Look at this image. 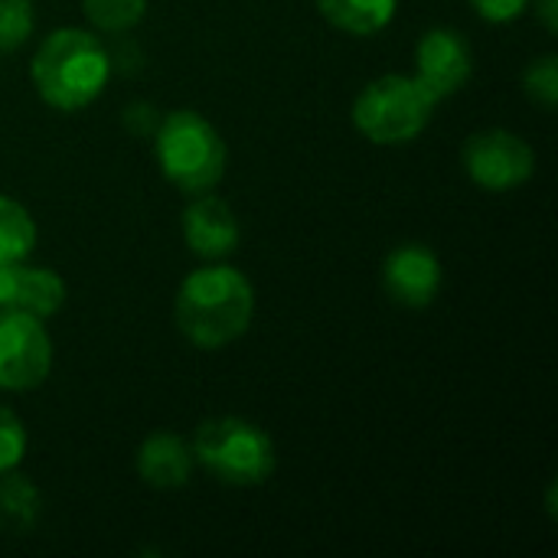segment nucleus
I'll use <instances>...</instances> for the list:
<instances>
[{
  "instance_id": "nucleus-4",
  "label": "nucleus",
  "mask_w": 558,
  "mask_h": 558,
  "mask_svg": "<svg viewBox=\"0 0 558 558\" xmlns=\"http://www.w3.org/2000/svg\"><path fill=\"white\" fill-rule=\"evenodd\" d=\"M190 451L226 487H258L275 474V441L265 428L235 415L203 422Z\"/></svg>"
},
{
  "instance_id": "nucleus-19",
  "label": "nucleus",
  "mask_w": 558,
  "mask_h": 558,
  "mask_svg": "<svg viewBox=\"0 0 558 558\" xmlns=\"http://www.w3.org/2000/svg\"><path fill=\"white\" fill-rule=\"evenodd\" d=\"M23 454H26V428L7 405H0V474L13 471L23 461Z\"/></svg>"
},
{
  "instance_id": "nucleus-7",
  "label": "nucleus",
  "mask_w": 558,
  "mask_h": 558,
  "mask_svg": "<svg viewBox=\"0 0 558 558\" xmlns=\"http://www.w3.org/2000/svg\"><path fill=\"white\" fill-rule=\"evenodd\" d=\"M464 170L468 177L490 193H507L523 186L533 170H536V154L533 147L504 128H490L481 131L474 137H468L464 144Z\"/></svg>"
},
{
  "instance_id": "nucleus-14",
  "label": "nucleus",
  "mask_w": 558,
  "mask_h": 558,
  "mask_svg": "<svg viewBox=\"0 0 558 558\" xmlns=\"http://www.w3.org/2000/svg\"><path fill=\"white\" fill-rule=\"evenodd\" d=\"M36 245V222L10 196H0V265L7 262H23Z\"/></svg>"
},
{
  "instance_id": "nucleus-13",
  "label": "nucleus",
  "mask_w": 558,
  "mask_h": 558,
  "mask_svg": "<svg viewBox=\"0 0 558 558\" xmlns=\"http://www.w3.org/2000/svg\"><path fill=\"white\" fill-rule=\"evenodd\" d=\"M320 16L353 36H373L386 29L399 10V0H317Z\"/></svg>"
},
{
  "instance_id": "nucleus-5",
  "label": "nucleus",
  "mask_w": 558,
  "mask_h": 558,
  "mask_svg": "<svg viewBox=\"0 0 558 558\" xmlns=\"http://www.w3.org/2000/svg\"><path fill=\"white\" fill-rule=\"evenodd\" d=\"M432 111V95L412 75H383L356 95L353 124L366 141L396 147L415 141L428 128Z\"/></svg>"
},
{
  "instance_id": "nucleus-9",
  "label": "nucleus",
  "mask_w": 558,
  "mask_h": 558,
  "mask_svg": "<svg viewBox=\"0 0 558 558\" xmlns=\"http://www.w3.org/2000/svg\"><path fill=\"white\" fill-rule=\"evenodd\" d=\"M383 284H386V294L396 304L412 307V311H422L441 291V262H438V255L432 248H425L418 242L399 245L386 258Z\"/></svg>"
},
{
  "instance_id": "nucleus-15",
  "label": "nucleus",
  "mask_w": 558,
  "mask_h": 558,
  "mask_svg": "<svg viewBox=\"0 0 558 558\" xmlns=\"http://www.w3.org/2000/svg\"><path fill=\"white\" fill-rule=\"evenodd\" d=\"M39 513V494L26 477L13 471L0 474V526L3 530H29Z\"/></svg>"
},
{
  "instance_id": "nucleus-2",
  "label": "nucleus",
  "mask_w": 558,
  "mask_h": 558,
  "mask_svg": "<svg viewBox=\"0 0 558 558\" xmlns=\"http://www.w3.org/2000/svg\"><path fill=\"white\" fill-rule=\"evenodd\" d=\"M29 78L49 108L82 111L105 92L111 78V56L88 29L65 26L39 43L29 62Z\"/></svg>"
},
{
  "instance_id": "nucleus-6",
  "label": "nucleus",
  "mask_w": 558,
  "mask_h": 558,
  "mask_svg": "<svg viewBox=\"0 0 558 558\" xmlns=\"http://www.w3.org/2000/svg\"><path fill=\"white\" fill-rule=\"evenodd\" d=\"M52 369V340L39 317L0 311V389L26 392L46 383Z\"/></svg>"
},
{
  "instance_id": "nucleus-10",
  "label": "nucleus",
  "mask_w": 558,
  "mask_h": 558,
  "mask_svg": "<svg viewBox=\"0 0 558 558\" xmlns=\"http://www.w3.org/2000/svg\"><path fill=\"white\" fill-rule=\"evenodd\" d=\"M183 239L199 258H226L239 248L242 229L226 199L196 193V199L183 209Z\"/></svg>"
},
{
  "instance_id": "nucleus-16",
  "label": "nucleus",
  "mask_w": 558,
  "mask_h": 558,
  "mask_svg": "<svg viewBox=\"0 0 558 558\" xmlns=\"http://www.w3.org/2000/svg\"><path fill=\"white\" fill-rule=\"evenodd\" d=\"M88 23L101 33H124L144 20L147 0H82Z\"/></svg>"
},
{
  "instance_id": "nucleus-8",
  "label": "nucleus",
  "mask_w": 558,
  "mask_h": 558,
  "mask_svg": "<svg viewBox=\"0 0 558 558\" xmlns=\"http://www.w3.org/2000/svg\"><path fill=\"white\" fill-rule=\"evenodd\" d=\"M474 72V56L468 39L458 29H428L415 46V82L432 95V101H445L468 85Z\"/></svg>"
},
{
  "instance_id": "nucleus-21",
  "label": "nucleus",
  "mask_w": 558,
  "mask_h": 558,
  "mask_svg": "<svg viewBox=\"0 0 558 558\" xmlns=\"http://www.w3.org/2000/svg\"><path fill=\"white\" fill-rule=\"evenodd\" d=\"M533 7H536L539 20L546 23V29H549V33H556V26H558V0H533Z\"/></svg>"
},
{
  "instance_id": "nucleus-1",
  "label": "nucleus",
  "mask_w": 558,
  "mask_h": 558,
  "mask_svg": "<svg viewBox=\"0 0 558 558\" xmlns=\"http://www.w3.org/2000/svg\"><path fill=\"white\" fill-rule=\"evenodd\" d=\"M177 327L199 350L239 340L255 314L252 281L229 265H206L183 278L177 291Z\"/></svg>"
},
{
  "instance_id": "nucleus-12",
  "label": "nucleus",
  "mask_w": 558,
  "mask_h": 558,
  "mask_svg": "<svg viewBox=\"0 0 558 558\" xmlns=\"http://www.w3.org/2000/svg\"><path fill=\"white\" fill-rule=\"evenodd\" d=\"M190 471L193 451L170 432H157L137 448V474L154 490H180L190 481Z\"/></svg>"
},
{
  "instance_id": "nucleus-18",
  "label": "nucleus",
  "mask_w": 558,
  "mask_h": 558,
  "mask_svg": "<svg viewBox=\"0 0 558 558\" xmlns=\"http://www.w3.org/2000/svg\"><path fill=\"white\" fill-rule=\"evenodd\" d=\"M523 85H526V95L543 105V108H553L558 101V65L556 56H543L536 59L526 75H523Z\"/></svg>"
},
{
  "instance_id": "nucleus-20",
  "label": "nucleus",
  "mask_w": 558,
  "mask_h": 558,
  "mask_svg": "<svg viewBox=\"0 0 558 558\" xmlns=\"http://www.w3.org/2000/svg\"><path fill=\"white\" fill-rule=\"evenodd\" d=\"M530 3L533 0H471L477 16H484L487 23H513L530 10Z\"/></svg>"
},
{
  "instance_id": "nucleus-17",
  "label": "nucleus",
  "mask_w": 558,
  "mask_h": 558,
  "mask_svg": "<svg viewBox=\"0 0 558 558\" xmlns=\"http://www.w3.org/2000/svg\"><path fill=\"white\" fill-rule=\"evenodd\" d=\"M33 0H0V52L20 49L33 33Z\"/></svg>"
},
{
  "instance_id": "nucleus-3",
  "label": "nucleus",
  "mask_w": 558,
  "mask_h": 558,
  "mask_svg": "<svg viewBox=\"0 0 558 558\" xmlns=\"http://www.w3.org/2000/svg\"><path fill=\"white\" fill-rule=\"evenodd\" d=\"M160 173L183 193H209L226 173L222 134L190 108L170 111L154 134Z\"/></svg>"
},
{
  "instance_id": "nucleus-11",
  "label": "nucleus",
  "mask_w": 558,
  "mask_h": 558,
  "mask_svg": "<svg viewBox=\"0 0 558 558\" xmlns=\"http://www.w3.org/2000/svg\"><path fill=\"white\" fill-rule=\"evenodd\" d=\"M62 304H65V281L56 271L29 268L23 262L0 265V311H23L46 320Z\"/></svg>"
}]
</instances>
